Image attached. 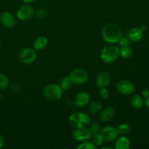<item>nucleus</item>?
Listing matches in <instances>:
<instances>
[{
	"instance_id": "nucleus-1",
	"label": "nucleus",
	"mask_w": 149,
	"mask_h": 149,
	"mask_svg": "<svg viewBox=\"0 0 149 149\" xmlns=\"http://www.w3.org/2000/svg\"><path fill=\"white\" fill-rule=\"evenodd\" d=\"M122 36V31L120 26L115 23H108L102 30V37L109 44L117 43Z\"/></svg>"
},
{
	"instance_id": "nucleus-2",
	"label": "nucleus",
	"mask_w": 149,
	"mask_h": 149,
	"mask_svg": "<svg viewBox=\"0 0 149 149\" xmlns=\"http://www.w3.org/2000/svg\"><path fill=\"white\" fill-rule=\"evenodd\" d=\"M119 56V48L115 45H108L102 49L100 58L106 63H111L116 61Z\"/></svg>"
},
{
	"instance_id": "nucleus-3",
	"label": "nucleus",
	"mask_w": 149,
	"mask_h": 149,
	"mask_svg": "<svg viewBox=\"0 0 149 149\" xmlns=\"http://www.w3.org/2000/svg\"><path fill=\"white\" fill-rule=\"evenodd\" d=\"M63 91L60 84H49L43 88V95L48 100H58L62 97Z\"/></svg>"
},
{
	"instance_id": "nucleus-4",
	"label": "nucleus",
	"mask_w": 149,
	"mask_h": 149,
	"mask_svg": "<svg viewBox=\"0 0 149 149\" xmlns=\"http://www.w3.org/2000/svg\"><path fill=\"white\" fill-rule=\"evenodd\" d=\"M90 116L83 112H76L69 116V122L74 128L86 127L90 124Z\"/></svg>"
},
{
	"instance_id": "nucleus-5",
	"label": "nucleus",
	"mask_w": 149,
	"mask_h": 149,
	"mask_svg": "<svg viewBox=\"0 0 149 149\" xmlns=\"http://www.w3.org/2000/svg\"><path fill=\"white\" fill-rule=\"evenodd\" d=\"M70 77L73 81V84H84L89 79L88 74L85 70L82 68H75L70 73Z\"/></svg>"
},
{
	"instance_id": "nucleus-6",
	"label": "nucleus",
	"mask_w": 149,
	"mask_h": 149,
	"mask_svg": "<svg viewBox=\"0 0 149 149\" xmlns=\"http://www.w3.org/2000/svg\"><path fill=\"white\" fill-rule=\"evenodd\" d=\"M18 58L22 63L31 64L36 60V53L32 48H23L19 52Z\"/></svg>"
},
{
	"instance_id": "nucleus-7",
	"label": "nucleus",
	"mask_w": 149,
	"mask_h": 149,
	"mask_svg": "<svg viewBox=\"0 0 149 149\" xmlns=\"http://www.w3.org/2000/svg\"><path fill=\"white\" fill-rule=\"evenodd\" d=\"M34 15L33 7L29 4H23L17 9L16 12V17L22 21H26L31 18Z\"/></svg>"
},
{
	"instance_id": "nucleus-8",
	"label": "nucleus",
	"mask_w": 149,
	"mask_h": 149,
	"mask_svg": "<svg viewBox=\"0 0 149 149\" xmlns=\"http://www.w3.org/2000/svg\"><path fill=\"white\" fill-rule=\"evenodd\" d=\"M116 88L119 93L123 95H131L135 92V86L130 80H120L116 84Z\"/></svg>"
},
{
	"instance_id": "nucleus-9",
	"label": "nucleus",
	"mask_w": 149,
	"mask_h": 149,
	"mask_svg": "<svg viewBox=\"0 0 149 149\" xmlns=\"http://www.w3.org/2000/svg\"><path fill=\"white\" fill-rule=\"evenodd\" d=\"M92 135L88 128L86 127L80 128H75L72 132V138L78 141H89L91 138Z\"/></svg>"
},
{
	"instance_id": "nucleus-10",
	"label": "nucleus",
	"mask_w": 149,
	"mask_h": 149,
	"mask_svg": "<svg viewBox=\"0 0 149 149\" xmlns=\"http://www.w3.org/2000/svg\"><path fill=\"white\" fill-rule=\"evenodd\" d=\"M100 132L103 135L104 141H108V142H112V141H116L119 135L117 129L112 126L105 127L100 130Z\"/></svg>"
},
{
	"instance_id": "nucleus-11",
	"label": "nucleus",
	"mask_w": 149,
	"mask_h": 149,
	"mask_svg": "<svg viewBox=\"0 0 149 149\" xmlns=\"http://www.w3.org/2000/svg\"><path fill=\"white\" fill-rule=\"evenodd\" d=\"M111 81V76L108 71H102L99 73L95 79V84L98 88L107 87Z\"/></svg>"
},
{
	"instance_id": "nucleus-12",
	"label": "nucleus",
	"mask_w": 149,
	"mask_h": 149,
	"mask_svg": "<svg viewBox=\"0 0 149 149\" xmlns=\"http://www.w3.org/2000/svg\"><path fill=\"white\" fill-rule=\"evenodd\" d=\"M90 101V96L86 92H81L76 95L74 99V104L79 108H83L88 105Z\"/></svg>"
},
{
	"instance_id": "nucleus-13",
	"label": "nucleus",
	"mask_w": 149,
	"mask_h": 149,
	"mask_svg": "<svg viewBox=\"0 0 149 149\" xmlns=\"http://www.w3.org/2000/svg\"><path fill=\"white\" fill-rule=\"evenodd\" d=\"M0 21L2 26L7 29H12L15 26V18L13 14L7 12L3 13L1 15Z\"/></svg>"
},
{
	"instance_id": "nucleus-14",
	"label": "nucleus",
	"mask_w": 149,
	"mask_h": 149,
	"mask_svg": "<svg viewBox=\"0 0 149 149\" xmlns=\"http://www.w3.org/2000/svg\"><path fill=\"white\" fill-rule=\"evenodd\" d=\"M143 32L139 28H132L128 31L127 37L131 42H139L143 38Z\"/></svg>"
},
{
	"instance_id": "nucleus-15",
	"label": "nucleus",
	"mask_w": 149,
	"mask_h": 149,
	"mask_svg": "<svg viewBox=\"0 0 149 149\" xmlns=\"http://www.w3.org/2000/svg\"><path fill=\"white\" fill-rule=\"evenodd\" d=\"M114 116V109L112 107H106L100 111V118L103 122H109Z\"/></svg>"
},
{
	"instance_id": "nucleus-16",
	"label": "nucleus",
	"mask_w": 149,
	"mask_h": 149,
	"mask_svg": "<svg viewBox=\"0 0 149 149\" xmlns=\"http://www.w3.org/2000/svg\"><path fill=\"white\" fill-rule=\"evenodd\" d=\"M130 146V141L126 136H122L117 138L115 143L116 149H128Z\"/></svg>"
},
{
	"instance_id": "nucleus-17",
	"label": "nucleus",
	"mask_w": 149,
	"mask_h": 149,
	"mask_svg": "<svg viewBox=\"0 0 149 149\" xmlns=\"http://www.w3.org/2000/svg\"><path fill=\"white\" fill-rule=\"evenodd\" d=\"M47 44L48 40L47 37L44 36H39L35 39L33 42V48L36 50H42L47 46Z\"/></svg>"
},
{
	"instance_id": "nucleus-18",
	"label": "nucleus",
	"mask_w": 149,
	"mask_h": 149,
	"mask_svg": "<svg viewBox=\"0 0 149 149\" xmlns=\"http://www.w3.org/2000/svg\"><path fill=\"white\" fill-rule=\"evenodd\" d=\"M88 104V111L91 114H95V113H98L102 110V108H103L101 102L98 101V100H94V101H92L91 103H89Z\"/></svg>"
},
{
	"instance_id": "nucleus-19",
	"label": "nucleus",
	"mask_w": 149,
	"mask_h": 149,
	"mask_svg": "<svg viewBox=\"0 0 149 149\" xmlns=\"http://www.w3.org/2000/svg\"><path fill=\"white\" fill-rule=\"evenodd\" d=\"M131 105L136 109H141L143 106L144 102L142 97L139 95H135L131 98Z\"/></svg>"
},
{
	"instance_id": "nucleus-20",
	"label": "nucleus",
	"mask_w": 149,
	"mask_h": 149,
	"mask_svg": "<svg viewBox=\"0 0 149 149\" xmlns=\"http://www.w3.org/2000/svg\"><path fill=\"white\" fill-rule=\"evenodd\" d=\"M73 81L71 80L70 76H66V77H63L62 79L61 80V82H60V86L61 87V88L63 89V90H68L72 87Z\"/></svg>"
},
{
	"instance_id": "nucleus-21",
	"label": "nucleus",
	"mask_w": 149,
	"mask_h": 149,
	"mask_svg": "<svg viewBox=\"0 0 149 149\" xmlns=\"http://www.w3.org/2000/svg\"><path fill=\"white\" fill-rule=\"evenodd\" d=\"M119 55L123 58H130L132 55V49L129 47H122L121 49H119Z\"/></svg>"
},
{
	"instance_id": "nucleus-22",
	"label": "nucleus",
	"mask_w": 149,
	"mask_h": 149,
	"mask_svg": "<svg viewBox=\"0 0 149 149\" xmlns=\"http://www.w3.org/2000/svg\"><path fill=\"white\" fill-rule=\"evenodd\" d=\"M10 81L8 77L3 74H0V90H5L8 87Z\"/></svg>"
},
{
	"instance_id": "nucleus-23",
	"label": "nucleus",
	"mask_w": 149,
	"mask_h": 149,
	"mask_svg": "<svg viewBox=\"0 0 149 149\" xmlns=\"http://www.w3.org/2000/svg\"><path fill=\"white\" fill-rule=\"evenodd\" d=\"M130 130V125L127 123H122L119 125L117 128V131L119 132V135H125L126 134L129 133Z\"/></svg>"
},
{
	"instance_id": "nucleus-24",
	"label": "nucleus",
	"mask_w": 149,
	"mask_h": 149,
	"mask_svg": "<svg viewBox=\"0 0 149 149\" xmlns=\"http://www.w3.org/2000/svg\"><path fill=\"white\" fill-rule=\"evenodd\" d=\"M97 146L93 142H89V141H84L82 143L79 144L77 147L78 149H96L97 148Z\"/></svg>"
},
{
	"instance_id": "nucleus-25",
	"label": "nucleus",
	"mask_w": 149,
	"mask_h": 149,
	"mask_svg": "<svg viewBox=\"0 0 149 149\" xmlns=\"http://www.w3.org/2000/svg\"><path fill=\"white\" fill-rule=\"evenodd\" d=\"M89 130H90V133H91L92 136L96 135V134L99 133L100 131V125L98 123H96V122H93V123L90 124V127H89Z\"/></svg>"
},
{
	"instance_id": "nucleus-26",
	"label": "nucleus",
	"mask_w": 149,
	"mask_h": 149,
	"mask_svg": "<svg viewBox=\"0 0 149 149\" xmlns=\"http://www.w3.org/2000/svg\"><path fill=\"white\" fill-rule=\"evenodd\" d=\"M93 143H94L97 146H101L102 144L103 143V142H104V138H103V135H101V133L99 132V133L93 135Z\"/></svg>"
},
{
	"instance_id": "nucleus-27",
	"label": "nucleus",
	"mask_w": 149,
	"mask_h": 149,
	"mask_svg": "<svg viewBox=\"0 0 149 149\" xmlns=\"http://www.w3.org/2000/svg\"><path fill=\"white\" fill-rule=\"evenodd\" d=\"M119 45L122 47H129L130 44V41L128 39L127 36H121V38L119 39Z\"/></svg>"
},
{
	"instance_id": "nucleus-28",
	"label": "nucleus",
	"mask_w": 149,
	"mask_h": 149,
	"mask_svg": "<svg viewBox=\"0 0 149 149\" xmlns=\"http://www.w3.org/2000/svg\"><path fill=\"white\" fill-rule=\"evenodd\" d=\"M99 95H100V97H101L102 99H107L109 96V90L106 89V87H103V88L100 89Z\"/></svg>"
},
{
	"instance_id": "nucleus-29",
	"label": "nucleus",
	"mask_w": 149,
	"mask_h": 149,
	"mask_svg": "<svg viewBox=\"0 0 149 149\" xmlns=\"http://www.w3.org/2000/svg\"><path fill=\"white\" fill-rule=\"evenodd\" d=\"M35 15H36V17H38V18H45L47 16V12L44 9H39L36 11Z\"/></svg>"
},
{
	"instance_id": "nucleus-30",
	"label": "nucleus",
	"mask_w": 149,
	"mask_h": 149,
	"mask_svg": "<svg viewBox=\"0 0 149 149\" xmlns=\"http://www.w3.org/2000/svg\"><path fill=\"white\" fill-rule=\"evenodd\" d=\"M141 94H142L143 97H147L148 96H149V90H148V89H144V90H142Z\"/></svg>"
},
{
	"instance_id": "nucleus-31",
	"label": "nucleus",
	"mask_w": 149,
	"mask_h": 149,
	"mask_svg": "<svg viewBox=\"0 0 149 149\" xmlns=\"http://www.w3.org/2000/svg\"><path fill=\"white\" fill-rule=\"evenodd\" d=\"M4 138H3L2 135L0 134V148H2L3 146H4Z\"/></svg>"
},
{
	"instance_id": "nucleus-32",
	"label": "nucleus",
	"mask_w": 149,
	"mask_h": 149,
	"mask_svg": "<svg viewBox=\"0 0 149 149\" xmlns=\"http://www.w3.org/2000/svg\"><path fill=\"white\" fill-rule=\"evenodd\" d=\"M24 3H26V4H31V3L34 2L36 0H22Z\"/></svg>"
},
{
	"instance_id": "nucleus-33",
	"label": "nucleus",
	"mask_w": 149,
	"mask_h": 149,
	"mask_svg": "<svg viewBox=\"0 0 149 149\" xmlns=\"http://www.w3.org/2000/svg\"><path fill=\"white\" fill-rule=\"evenodd\" d=\"M140 29H141V31H142L143 32H144L146 30V26H145V25H142V26H140V28H139Z\"/></svg>"
},
{
	"instance_id": "nucleus-34",
	"label": "nucleus",
	"mask_w": 149,
	"mask_h": 149,
	"mask_svg": "<svg viewBox=\"0 0 149 149\" xmlns=\"http://www.w3.org/2000/svg\"><path fill=\"white\" fill-rule=\"evenodd\" d=\"M146 105L147 107L149 109V96L146 97Z\"/></svg>"
},
{
	"instance_id": "nucleus-35",
	"label": "nucleus",
	"mask_w": 149,
	"mask_h": 149,
	"mask_svg": "<svg viewBox=\"0 0 149 149\" xmlns=\"http://www.w3.org/2000/svg\"><path fill=\"white\" fill-rule=\"evenodd\" d=\"M102 149H112V148H111V147L107 146V147H103Z\"/></svg>"
},
{
	"instance_id": "nucleus-36",
	"label": "nucleus",
	"mask_w": 149,
	"mask_h": 149,
	"mask_svg": "<svg viewBox=\"0 0 149 149\" xmlns=\"http://www.w3.org/2000/svg\"><path fill=\"white\" fill-rule=\"evenodd\" d=\"M1 93H0V100H1Z\"/></svg>"
},
{
	"instance_id": "nucleus-37",
	"label": "nucleus",
	"mask_w": 149,
	"mask_h": 149,
	"mask_svg": "<svg viewBox=\"0 0 149 149\" xmlns=\"http://www.w3.org/2000/svg\"><path fill=\"white\" fill-rule=\"evenodd\" d=\"M83 1H88V0H83Z\"/></svg>"
},
{
	"instance_id": "nucleus-38",
	"label": "nucleus",
	"mask_w": 149,
	"mask_h": 149,
	"mask_svg": "<svg viewBox=\"0 0 149 149\" xmlns=\"http://www.w3.org/2000/svg\"><path fill=\"white\" fill-rule=\"evenodd\" d=\"M0 44H1V39H0Z\"/></svg>"
}]
</instances>
